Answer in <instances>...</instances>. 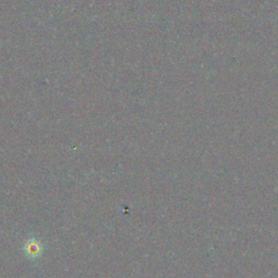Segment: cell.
Returning a JSON list of instances; mask_svg holds the SVG:
<instances>
[{"mask_svg":"<svg viewBox=\"0 0 278 278\" xmlns=\"http://www.w3.org/2000/svg\"><path fill=\"white\" fill-rule=\"evenodd\" d=\"M39 245H27V250H29V253L32 255H37V252L39 250Z\"/></svg>","mask_w":278,"mask_h":278,"instance_id":"6da1fadb","label":"cell"}]
</instances>
